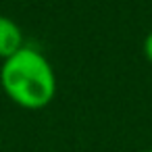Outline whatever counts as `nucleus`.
Here are the masks:
<instances>
[{
    "label": "nucleus",
    "instance_id": "7ed1b4c3",
    "mask_svg": "<svg viewBox=\"0 0 152 152\" xmlns=\"http://www.w3.org/2000/svg\"><path fill=\"white\" fill-rule=\"evenodd\" d=\"M142 50H144V56L152 63V31H148V34H146L144 42H142Z\"/></svg>",
    "mask_w": 152,
    "mask_h": 152
},
{
    "label": "nucleus",
    "instance_id": "f257e3e1",
    "mask_svg": "<svg viewBox=\"0 0 152 152\" xmlns=\"http://www.w3.org/2000/svg\"><path fill=\"white\" fill-rule=\"evenodd\" d=\"M0 86L15 104L38 110L54 100L56 73L42 50L25 44L13 56L2 61Z\"/></svg>",
    "mask_w": 152,
    "mask_h": 152
},
{
    "label": "nucleus",
    "instance_id": "20e7f679",
    "mask_svg": "<svg viewBox=\"0 0 152 152\" xmlns=\"http://www.w3.org/2000/svg\"><path fill=\"white\" fill-rule=\"evenodd\" d=\"M144 152H152V148H148V150H144Z\"/></svg>",
    "mask_w": 152,
    "mask_h": 152
},
{
    "label": "nucleus",
    "instance_id": "f03ea898",
    "mask_svg": "<svg viewBox=\"0 0 152 152\" xmlns=\"http://www.w3.org/2000/svg\"><path fill=\"white\" fill-rule=\"evenodd\" d=\"M23 46H25V38L21 25L7 15H0V58L4 61L13 56Z\"/></svg>",
    "mask_w": 152,
    "mask_h": 152
}]
</instances>
